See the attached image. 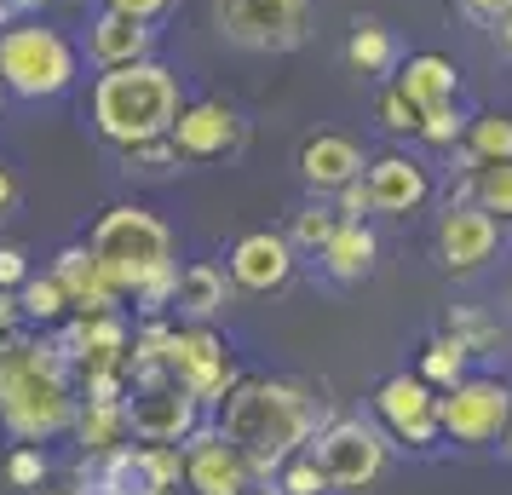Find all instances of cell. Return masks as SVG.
Instances as JSON below:
<instances>
[{
	"label": "cell",
	"mask_w": 512,
	"mask_h": 495,
	"mask_svg": "<svg viewBox=\"0 0 512 495\" xmlns=\"http://www.w3.org/2000/svg\"><path fill=\"white\" fill-rule=\"evenodd\" d=\"M369 173V156H363V144L346 139V133H311L300 144V179L317 196H334V190H346L351 179H363Z\"/></svg>",
	"instance_id": "cell-17"
},
{
	"label": "cell",
	"mask_w": 512,
	"mask_h": 495,
	"mask_svg": "<svg viewBox=\"0 0 512 495\" xmlns=\"http://www.w3.org/2000/svg\"><path fill=\"white\" fill-rule=\"evenodd\" d=\"M374 116H380L386 133H420V116H426V110L392 81V87H380V98H374Z\"/></svg>",
	"instance_id": "cell-33"
},
{
	"label": "cell",
	"mask_w": 512,
	"mask_h": 495,
	"mask_svg": "<svg viewBox=\"0 0 512 495\" xmlns=\"http://www.w3.org/2000/svg\"><path fill=\"white\" fill-rule=\"evenodd\" d=\"M466 127H472V116H466L461 98H455V104H438V110H426V116H420L415 139L438 144V150H455V144H466Z\"/></svg>",
	"instance_id": "cell-31"
},
{
	"label": "cell",
	"mask_w": 512,
	"mask_h": 495,
	"mask_svg": "<svg viewBox=\"0 0 512 495\" xmlns=\"http://www.w3.org/2000/svg\"><path fill=\"white\" fill-rule=\"evenodd\" d=\"M75 438H81V455H110L133 438V421H127V403H104L87 398L75 409Z\"/></svg>",
	"instance_id": "cell-22"
},
{
	"label": "cell",
	"mask_w": 512,
	"mask_h": 495,
	"mask_svg": "<svg viewBox=\"0 0 512 495\" xmlns=\"http://www.w3.org/2000/svg\"><path fill=\"white\" fill-rule=\"evenodd\" d=\"M41 495H81V490H41Z\"/></svg>",
	"instance_id": "cell-46"
},
{
	"label": "cell",
	"mask_w": 512,
	"mask_h": 495,
	"mask_svg": "<svg viewBox=\"0 0 512 495\" xmlns=\"http://www.w3.org/2000/svg\"><path fill=\"white\" fill-rule=\"evenodd\" d=\"M231 277L219 271L213 260H196V265H185L179 271V306L196 317V323H208L213 311H225V300H231Z\"/></svg>",
	"instance_id": "cell-24"
},
{
	"label": "cell",
	"mask_w": 512,
	"mask_h": 495,
	"mask_svg": "<svg viewBox=\"0 0 512 495\" xmlns=\"http://www.w3.org/2000/svg\"><path fill=\"white\" fill-rule=\"evenodd\" d=\"M277 484H282V495H328V490H334V484H328V472L317 467V455H311V449H300V455H288V461H282Z\"/></svg>",
	"instance_id": "cell-32"
},
{
	"label": "cell",
	"mask_w": 512,
	"mask_h": 495,
	"mask_svg": "<svg viewBox=\"0 0 512 495\" xmlns=\"http://www.w3.org/2000/svg\"><path fill=\"white\" fill-rule=\"evenodd\" d=\"M346 64L357 75H392L397 70V35L380 18H357L346 35Z\"/></svg>",
	"instance_id": "cell-23"
},
{
	"label": "cell",
	"mask_w": 512,
	"mask_h": 495,
	"mask_svg": "<svg viewBox=\"0 0 512 495\" xmlns=\"http://www.w3.org/2000/svg\"><path fill=\"white\" fill-rule=\"evenodd\" d=\"M466 363H472V346H466L461 334H438V340H426V352H420V375L449 392L455 380H466Z\"/></svg>",
	"instance_id": "cell-27"
},
{
	"label": "cell",
	"mask_w": 512,
	"mask_h": 495,
	"mask_svg": "<svg viewBox=\"0 0 512 495\" xmlns=\"http://www.w3.org/2000/svg\"><path fill=\"white\" fill-rule=\"evenodd\" d=\"M18 196H24V185H18V173L0 162V219H12V208H18Z\"/></svg>",
	"instance_id": "cell-41"
},
{
	"label": "cell",
	"mask_w": 512,
	"mask_h": 495,
	"mask_svg": "<svg viewBox=\"0 0 512 495\" xmlns=\"http://www.w3.org/2000/svg\"><path fill=\"white\" fill-rule=\"evenodd\" d=\"M472 202L495 219H512V162H484L472 179Z\"/></svg>",
	"instance_id": "cell-30"
},
{
	"label": "cell",
	"mask_w": 512,
	"mask_h": 495,
	"mask_svg": "<svg viewBox=\"0 0 512 495\" xmlns=\"http://www.w3.org/2000/svg\"><path fill=\"white\" fill-rule=\"evenodd\" d=\"M489 35H495V47H501V52L512 58V12H507V18H501L495 29H489Z\"/></svg>",
	"instance_id": "cell-42"
},
{
	"label": "cell",
	"mask_w": 512,
	"mask_h": 495,
	"mask_svg": "<svg viewBox=\"0 0 512 495\" xmlns=\"http://www.w3.org/2000/svg\"><path fill=\"white\" fill-rule=\"evenodd\" d=\"M374 415H380V426L392 432L397 444H409V449H432L443 438V398H438V386H432L426 375L380 380Z\"/></svg>",
	"instance_id": "cell-10"
},
{
	"label": "cell",
	"mask_w": 512,
	"mask_h": 495,
	"mask_svg": "<svg viewBox=\"0 0 512 495\" xmlns=\"http://www.w3.org/2000/svg\"><path fill=\"white\" fill-rule=\"evenodd\" d=\"M495 248H501V219L484 213L478 202H461V208H443L438 219V265L443 271H478L484 260H495Z\"/></svg>",
	"instance_id": "cell-13"
},
{
	"label": "cell",
	"mask_w": 512,
	"mask_h": 495,
	"mask_svg": "<svg viewBox=\"0 0 512 495\" xmlns=\"http://www.w3.org/2000/svg\"><path fill=\"white\" fill-rule=\"evenodd\" d=\"M87 58H93L98 70H121V64L156 58V24L127 18L116 6H98L93 24H87Z\"/></svg>",
	"instance_id": "cell-16"
},
{
	"label": "cell",
	"mask_w": 512,
	"mask_h": 495,
	"mask_svg": "<svg viewBox=\"0 0 512 495\" xmlns=\"http://www.w3.org/2000/svg\"><path fill=\"white\" fill-rule=\"evenodd\" d=\"M87 248L98 254V265L116 283L121 300L139 294L156 271L173 265V231L150 208H139V202H116V208L98 213V225L87 231Z\"/></svg>",
	"instance_id": "cell-4"
},
{
	"label": "cell",
	"mask_w": 512,
	"mask_h": 495,
	"mask_svg": "<svg viewBox=\"0 0 512 495\" xmlns=\"http://www.w3.org/2000/svg\"><path fill=\"white\" fill-rule=\"evenodd\" d=\"M340 219H346V213L334 208V202H305V208L294 213V231H288V242H294L300 254H323L328 236L340 231Z\"/></svg>",
	"instance_id": "cell-29"
},
{
	"label": "cell",
	"mask_w": 512,
	"mask_h": 495,
	"mask_svg": "<svg viewBox=\"0 0 512 495\" xmlns=\"http://www.w3.org/2000/svg\"><path fill=\"white\" fill-rule=\"evenodd\" d=\"M334 208L346 213V219H369L374 213V196H369V179H351L346 190H334Z\"/></svg>",
	"instance_id": "cell-36"
},
{
	"label": "cell",
	"mask_w": 512,
	"mask_h": 495,
	"mask_svg": "<svg viewBox=\"0 0 512 495\" xmlns=\"http://www.w3.org/2000/svg\"><path fill=\"white\" fill-rule=\"evenodd\" d=\"M81 75V52L64 29L41 24V18H12L0 29V87L12 98H64Z\"/></svg>",
	"instance_id": "cell-5"
},
{
	"label": "cell",
	"mask_w": 512,
	"mask_h": 495,
	"mask_svg": "<svg viewBox=\"0 0 512 495\" xmlns=\"http://www.w3.org/2000/svg\"><path fill=\"white\" fill-rule=\"evenodd\" d=\"M294 242L282 231H248L236 236L231 248V283L248 288V294H277V288H288V277H294Z\"/></svg>",
	"instance_id": "cell-15"
},
{
	"label": "cell",
	"mask_w": 512,
	"mask_h": 495,
	"mask_svg": "<svg viewBox=\"0 0 512 495\" xmlns=\"http://www.w3.org/2000/svg\"><path fill=\"white\" fill-rule=\"evenodd\" d=\"M305 449L317 455V467L328 472L334 490H374L386 472V438L357 415H334L328 426H317V438Z\"/></svg>",
	"instance_id": "cell-7"
},
{
	"label": "cell",
	"mask_w": 512,
	"mask_h": 495,
	"mask_svg": "<svg viewBox=\"0 0 512 495\" xmlns=\"http://www.w3.org/2000/svg\"><path fill=\"white\" fill-rule=\"evenodd\" d=\"M18 300H24V317L29 323H41V329H58L64 317H75V306H70V288L58 283V277H29L24 288H18Z\"/></svg>",
	"instance_id": "cell-25"
},
{
	"label": "cell",
	"mask_w": 512,
	"mask_h": 495,
	"mask_svg": "<svg viewBox=\"0 0 512 495\" xmlns=\"http://www.w3.org/2000/svg\"><path fill=\"white\" fill-rule=\"evenodd\" d=\"M6 478H12L18 490H41V484H47V455L35 444H18L6 455Z\"/></svg>",
	"instance_id": "cell-34"
},
{
	"label": "cell",
	"mask_w": 512,
	"mask_h": 495,
	"mask_svg": "<svg viewBox=\"0 0 512 495\" xmlns=\"http://www.w3.org/2000/svg\"><path fill=\"white\" fill-rule=\"evenodd\" d=\"M167 375L179 380V386H190V392L202 398V409H219V403L231 398V386L242 380L236 375V363H231V346H225L208 323H190V329L173 334Z\"/></svg>",
	"instance_id": "cell-9"
},
{
	"label": "cell",
	"mask_w": 512,
	"mask_h": 495,
	"mask_svg": "<svg viewBox=\"0 0 512 495\" xmlns=\"http://www.w3.org/2000/svg\"><path fill=\"white\" fill-rule=\"evenodd\" d=\"M0 93H6V87H0Z\"/></svg>",
	"instance_id": "cell-47"
},
{
	"label": "cell",
	"mask_w": 512,
	"mask_h": 495,
	"mask_svg": "<svg viewBox=\"0 0 512 495\" xmlns=\"http://www.w3.org/2000/svg\"><path fill=\"white\" fill-rule=\"evenodd\" d=\"M127 421H133L139 444H185L190 432L202 426V398L190 386H179L173 375L139 380L127 392Z\"/></svg>",
	"instance_id": "cell-8"
},
{
	"label": "cell",
	"mask_w": 512,
	"mask_h": 495,
	"mask_svg": "<svg viewBox=\"0 0 512 495\" xmlns=\"http://www.w3.org/2000/svg\"><path fill=\"white\" fill-rule=\"evenodd\" d=\"M6 6H12V18H24V12H35L41 0H6Z\"/></svg>",
	"instance_id": "cell-44"
},
{
	"label": "cell",
	"mask_w": 512,
	"mask_h": 495,
	"mask_svg": "<svg viewBox=\"0 0 512 495\" xmlns=\"http://www.w3.org/2000/svg\"><path fill=\"white\" fill-rule=\"evenodd\" d=\"M242 495H282V484H277V478H254Z\"/></svg>",
	"instance_id": "cell-43"
},
{
	"label": "cell",
	"mask_w": 512,
	"mask_h": 495,
	"mask_svg": "<svg viewBox=\"0 0 512 495\" xmlns=\"http://www.w3.org/2000/svg\"><path fill=\"white\" fill-rule=\"evenodd\" d=\"M397 87L415 98L420 110H438V104H455V98H461V70H455L443 52H415V58L397 70Z\"/></svg>",
	"instance_id": "cell-21"
},
{
	"label": "cell",
	"mask_w": 512,
	"mask_h": 495,
	"mask_svg": "<svg viewBox=\"0 0 512 495\" xmlns=\"http://www.w3.org/2000/svg\"><path fill=\"white\" fill-rule=\"evenodd\" d=\"M466 150L478 162H512V110H484L466 127Z\"/></svg>",
	"instance_id": "cell-28"
},
{
	"label": "cell",
	"mask_w": 512,
	"mask_h": 495,
	"mask_svg": "<svg viewBox=\"0 0 512 495\" xmlns=\"http://www.w3.org/2000/svg\"><path fill=\"white\" fill-rule=\"evenodd\" d=\"M173 144L185 150V162H219V156L242 150V116L225 98H196L173 121Z\"/></svg>",
	"instance_id": "cell-14"
},
{
	"label": "cell",
	"mask_w": 512,
	"mask_h": 495,
	"mask_svg": "<svg viewBox=\"0 0 512 495\" xmlns=\"http://www.w3.org/2000/svg\"><path fill=\"white\" fill-rule=\"evenodd\" d=\"M179 449H185V490L190 495H242L254 478H265L219 426H196Z\"/></svg>",
	"instance_id": "cell-12"
},
{
	"label": "cell",
	"mask_w": 512,
	"mask_h": 495,
	"mask_svg": "<svg viewBox=\"0 0 512 495\" xmlns=\"http://www.w3.org/2000/svg\"><path fill=\"white\" fill-rule=\"evenodd\" d=\"M52 277L70 288L75 317H104V311H116V306H121L116 283L104 277V265H98V254L87 248V242H70V248H58V260H52Z\"/></svg>",
	"instance_id": "cell-18"
},
{
	"label": "cell",
	"mask_w": 512,
	"mask_h": 495,
	"mask_svg": "<svg viewBox=\"0 0 512 495\" xmlns=\"http://www.w3.org/2000/svg\"><path fill=\"white\" fill-rule=\"evenodd\" d=\"M75 363L58 340L6 334L0 340V426L18 444H41L52 432L75 426Z\"/></svg>",
	"instance_id": "cell-1"
},
{
	"label": "cell",
	"mask_w": 512,
	"mask_h": 495,
	"mask_svg": "<svg viewBox=\"0 0 512 495\" xmlns=\"http://www.w3.org/2000/svg\"><path fill=\"white\" fill-rule=\"evenodd\" d=\"M317 260H323V271L334 283H363L374 271V260H380V242H374L369 219H340V231L328 236V248Z\"/></svg>",
	"instance_id": "cell-20"
},
{
	"label": "cell",
	"mask_w": 512,
	"mask_h": 495,
	"mask_svg": "<svg viewBox=\"0 0 512 495\" xmlns=\"http://www.w3.org/2000/svg\"><path fill=\"white\" fill-rule=\"evenodd\" d=\"M219 432L231 438L265 478H277L288 455H300L317 438V398L300 380L242 375L231 398L219 403Z\"/></svg>",
	"instance_id": "cell-2"
},
{
	"label": "cell",
	"mask_w": 512,
	"mask_h": 495,
	"mask_svg": "<svg viewBox=\"0 0 512 495\" xmlns=\"http://www.w3.org/2000/svg\"><path fill=\"white\" fill-rule=\"evenodd\" d=\"M18 323H24V300H18V288H0V340L18 334Z\"/></svg>",
	"instance_id": "cell-40"
},
{
	"label": "cell",
	"mask_w": 512,
	"mask_h": 495,
	"mask_svg": "<svg viewBox=\"0 0 512 495\" xmlns=\"http://www.w3.org/2000/svg\"><path fill=\"white\" fill-rule=\"evenodd\" d=\"M512 421V386L489 375H466L443 392V432L455 444H495Z\"/></svg>",
	"instance_id": "cell-11"
},
{
	"label": "cell",
	"mask_w": 512,
	"mask_h": 495,
	"mask_svg": "<svg viewBox=\"0 0 512 495\" xmlns=\"http://www.w3.org/2000/svg\"><path fill=\"white\" fill-rule=\"evenodd\" d=\"M29 283V254L18 242H0V288H24Z\"/></svg>",
	"instance_id": "cell-37"
},
{
	"label": "cell",
	"mask_w": 512,
	"mask_h": 495,
	"mask_svg": "<svg viewBox=\"0 0 512 495\" xmlns=\"http://www.w3.org/2000/svg\"><path fill=\"white\" fill-rule=\"evenodd\" d=\"M213 29L242 52H294L311 41V0H213Z\"/></svg>",
	"instance_id": "cell-6"
},
{
	"label": "cell",
	"mask_w": 512,
	"mask_h": 495,
	"mask_svg": "<svg viewBox=\"0 0 512 495\" xmlns=\"http://www.w3.org/2000/svg\"><path fill=\"white\" fill-rule=\"evenodd\" d=\"M116 162H121V173H139V179H167V173L185 167V150H179L173 133H167V139H144V144L116 150Z\"/></svg>",
	"instance_id": "cell-26"
},
{
	"label": "cell",
	"mask_w": 512,
	"mask_h": 495,
	"mask_svg": "<svg viewBox=\"0 0 512 495\" xmlns=\"http://www.w3.org/2000/svg\"><path fill=\"white\" fill-rule=\"evenodd\" d=\"M461 12H466V18H478V24L495 29V24H501V18L512 12V0H461Z\"/></svg>",
	"instance_id": "cell-39"
},
{
	"label": "cell",
	"mask_w": 512,
	"mask_h": 495,
	"mask_svg": "<svg viewBox=\"0 0 512 495\" xmlns=\"http://www.w3.org/2000/svg\"><path fill=\"white\" fill-rule=\"evenodd\" d=\"M179 110H185V87H179V70H167L162 58L98 70L93 93H87L93 133L110 150H127V144H144V139H167Z\"/></svg>",
	"instance_id": "cell-3"
},
{
	"label": "cell",
	"mask_w": 512,
	"mask_h": 495,
	"mask_svg": "<svg viewBox=\"0 0 512 495\" xmlns=\"http://www.w3.org/2000/svg\"><path fill=\"white\" fill-rule=\"evenodd\" d=\"M363 179H369L374 213H415L432 196V173L415 156H374Z\"/></svg>",
	"instance_id": "cell-19"
},
{
	"label": "cell",
	"mask_w": 512,
	"mask_h": 495,
	"mask_svg": "<svg viewBox=\"0 0 512 495\" xmlns=\"http://www.w3.org/2000/svg\"><path fill=\"white\" fill-rule=\"evenodd\" d=\"M449 334H461L466 346H472V357H478V352H489V346L501 340V334L489 329V323H478V317H466V311H455V317H449Z\"/></svg>",
	"instance_id": "cell-35"
},
{
	"label": "cell",
	"mask_w": 512,
	"mask_h": 495,
	"mask_svg": "<svg viewBox=\"0 0 512 495\" xmlns=\"http://www.w3.org/2000/svg\"><path fill=\"white\" fill-rule=\"evenodd\" d=\"M104 6H116V12H127V18H144V24H162L179 0H104Z\"/></svg>",
	"instance_id": "cell-38"
},
{
	"label": "cell",
	"mask_w": 512,
	"mask_h": 495,
	"mask_svg": "<svg viewBox=\"0 0 512 495\" xmlns=\"http://www.w3.org/2000/svg\"><path fill=\"white\" fill-rule=\"evenodd\" d=\"M501 438H507V455H512V421H507V432H501Z\"/></svg>",
	"instance_id": "cell-45"
}]
</instances>
